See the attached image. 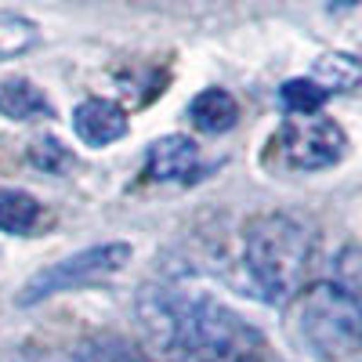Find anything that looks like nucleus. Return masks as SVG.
Instances as JSON below:
<instances>
[{
  "mask_svg": "<svg viewBox=\"0 0 362 362\" xmlns=\"http://www.w3.org/2000/svg\"><path fill=\"white\" fill-rule=\"evenodd\" d=\"M138 319L167 355L199 362H257L261 334L228 305L174 286H145L138 293Z\"/></svg>",
  "mask_w": 362,
  "mask_h": 362,
  "instance_id": "f257e3e1",
  "label": "nucleus"
},
{
  "mask_svg": "<svg viewBox=\"0 0 362 362\" xmlns=\"http://www.w3.org/2000/svg\"><path fill=\"white\" fill-rule=\"evenodd\" d=\"M308 261L312 235L293 214L268 210L243 225V264L254 279V290L272 305H283L300 293Z\"/></svg>",
  "mask_w": 362,
  "mask_h": 362,
  "instance_id": "f03ea898",
  "label": "nucleus"
},
{
  "mask_svg": "<svg viewBox=\"0 0 362 362\" xmlns=\"http://www.w3.org/2000/svg\"><path fill=\"white\" fill-rule=\"evenodd\" d=\"M293 326L312 355H319L322 362H344L358 351L362 337L358 297L341 290L337 283H315L297 293Z\"/></svg>",
  "mask_w": 362,
  "mask_h": 362,
  "instance_id": "7ed1b4c3",
  "label": "nucleus"
},
{
  "mask_svg": "<svg viewBox=\"0 0 362 362\" xmlns=\"http://www.w3.org/2000/svg\"><path fill=\"white\" fill-rule=\"evenodd\" d=\"M131 254L134 250H131V243H124V239H109V243L83 247V250H76L69 257H58L54 264L40 268L37 276H29L15 300L22 308H29V305H40V300H47V297H58V293L90 286L98 279H109V276H116V272L127 268Z\"/></svg>",
  "mask_w": 362,
  "mask_h": 362,
  "instance_id": "20e7f679",
  "label": "nucleus"
},
{
  "mask_svg": "<svg viewBox=\"0 0 362 362\" xmlns=\"http://www.w3.org/2000/svg\"><path fill=\"white\" fill-rule=\"evenodd\" d=\"M279 153L293 170H326L344 160L348 134L329 116H297L279 131Z\"/></svg>",
  "mask_w": 362,
  "mask_h": 362,
  "instance_id": "39448f33",
  "label": "nucleus"
},
{
  "mask_svg": "<svg viewBox=\"0 0 362 362\" xmlns=\"http://www.w3.org/2000/svg\"><path fill=\"white\" fill-rule=\"evenodd\" d=\"M145 174L153 181H174V185H189L199 174V148L185 134H167L148 145Z\"/></svg>",
  "mask_w": 362,
  "mask_h": 362,
  "instance_id": "423d86ee",
  "label": "nucleus"
},
{
  "mask_svg": "<svg viewBox=\"0 0 362 362\" xmlns=\"http://www.w3.org/2000/svg\"><path fill=\"white\" fill-rule=\"evenodd\" d=\"M127 127H131L127 112L119 109L116 102H109V98H83L73 109V131L90 148H105V145L119 141L127 134Z\"/></svg>",
  "mask_w": 362,
  "mask_h": 362,
  "instance_id": "0eeeda50",
  "label": "nucleus"
},
{
  "mask_svg": "<svg viewBox=\"0 0 362 362\" xmlns=\"http://www.w3.org/2000/svg\"><path fill=\"white\" fill-rule=\"evenodd\" d=\"M189 119L203 134H225L239 119V102L221 87H206L189 102Z\"/></svg>",
  "mask_w": 362,
  "mask_h": 362,
  "instance_id": "6e6552de",
  "label": "nucleus"
},
{
  "mask_svg": "<svg viewBox=\"0 0 362 362\" xmlns=\"http://www.w3.org/2000/svg\"><path fill=\"white\" fill-rule=\"evenodd\" d=\"M0 116L18 119V124H25V119H47L51 102L33 80L8 76V80H0Z\"/></svg>",
  "mask_w": 362,
  "mask_h": 362,
  "instance_id": "1a4fd4ad",
  "label": "nucleus"
},
{
  "mask_svg": "<svg viewBox=\"0 0 362 362\" xmlns=\"http://www.w3.org/2000/svg\"><path fill=\"white\" fill-rule=\"evenodd\" d=\"M40 44V25L22 15V11H8L0 8V62L22 58Z\"/></svg>",
  "mask_w": 362,
  "mask_h": 362,
  "instance_id": "9d476101",
  "label": "nucleus"
},
{
  "mask_svg": "<svg viewBox=\"0 0 362 362\" xmlns=\"http://www.w3.org/2000/svg\"><path fill=\"white\" fill-rule=\"evenodd\" d=\"M44 206L22 192V189H4L0 192V232L4 235H29L40 225Z\"/></svg>",
  "mask_w": 362,
  "mask_h": 362,
  "instance_id": "9b49d317",
  "label": "nucleus"
},
{
  "mask_svg": "<svg viewBox=\"0 0 362 362\" xmlns=\"http://www.w3.org/2000/svg\"><path fill=\"white\" fill-rule=\"evenodd\" d=\"M358 76H362L358 58H351V54H344V51L319 58L315 69H312V80L326 90V95H334V90H351V87L358 83Z\"/></svg>",
  "mask_w": 362,
  "mask_h": 362,
  "instance_id": "f8f14e48",
  "label": "nucleus"
},
{
  "mask_svg": "<svg viewBox=\"0 0 362 362\" xmlns=\"http://www.w3.org/2000/svg\"><path fill=\"white\" fill-rule=\"evenodd\" d=\"M279 98H283V105L290 109V112H297V116H315L322 105H326V90L308 76H297V80H286L283 87H279Z\"/></svg>",
  "mask_w": 362,
  "mask_h": 362,
  "instance_id": "ddd939ff",
  "label": "nucleus"
},
{
  "mask_svg": "<svg viewBox=\"0 0 362 362\" xmlns=\"http://www.w3.org/2000/svg\"><path fill=\"white\" fill-rule=\"evenodd\" d=\"M73 362H141L134 355V348L119 337H90L76 355Z\"/></svg>",
  "mask_w": 362,
  "mask_h": 362,
  "instance_id": "4468645a",
  "label": "nucleus"
},
{
  "mask_svg": "<svg viewBox=\"0 0 362 362\" xmlns=\"http://www.w3.org/2000/svg\"><path fill=\"white\" fill-rule=\"evenodd\" d=\"M29 163H33L37 170H44V174H58L69 163V153L58 138L44 134V138H37L33 145H29Z\"/></svg>",
  "mask_w": 362,
  "mask_h": 362,
  "instance_id": "2eb2a0df",
  "label": "nucleus"
},
{
  "mask_svg": "<svg viewBox=\"0 0 362 362\" xmlns=\"http://www.w3.org/2000/svg\"><path fill=\"white\" fill-rule=\"evenodd\" d=\"M329 283H337L341 290L358 297V247L355 243H348L337 254V272H334V279H329Z\"/></svg>",
  "mask_w": 362,
  "mask_h": 362,
  "instance_id": "dca6fc26",
  "label": "nucleus"
},
{
  "mask_svg": "<svg viewBox=\"0 0 362 362\" xmlns=\"http://www.w3.org/2000/svg\"><path fill=\"white\" fill-rule=\"evenodd\" d=\"M15 362H73V355H58V351H22Z\"/></svg>",
  "mask_w": 362,
  "mask_h": 362,
  "instance_id": "f3484780",
  "label": "nucleus"
},
{
  "mask_svg": "<svg viewBox=\"0 0 362 362\" xmlns=\"http://www.w3.org/2000/svg\"><path fill=\"white\" fill-rule=\"evenodd\" d=\"M163 362H199V358H189V355H167Z\"/></svg>",
  "mask_w": 362,
  "mask_h": 362,
  "instance_id": "a211bd4d",
  "label": "nucleus"
}]
</instances>
